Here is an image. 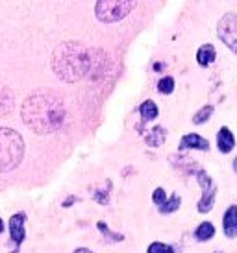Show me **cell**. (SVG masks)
I'll return each mask as SVG.
<instances>
[{
  "mask_svg": "<svg viewBox=\"0 0 237 253\" xmlns=\"http://www.w3.org/2000/svg\"><path fill=\"white\" fill-rule=\"evenodd\" d=\"M22 122L35 133H52L65 120L63 102L52 92H34L24 100L21 109Z\"/></svg>",
  "mask_w": 237,
  "mask_h": 253,
  "instance_id": "1",
  "label": "cell"
},
{
  "mask_svg": "<svg viewBox=\"0 0 237 253\" xmlns=\"http://www.w3.org/2000/svg\"><path fill=\"white\" fill-rule=\"evenodd\" d=\"M97 67L95 50L87 48L78 41H67L58 44L52 54V71L63 82H80L82 78L89 76Z\"/></svg>",
  "mask_w": 237,
  "mask_h": 253,
  "instance_id": "2",
  "label": "cell"
},
{
  "mask_svg": "<svg viewBox=\"0 0 237 253\" xmlns=\"http://www.w3.org/2000/svg\"><path fill=\"white\" fill-rule=\"evenodd\" d=\"M24 139L11 127H0V172H11L24 159Z\"/></svg>",
  "mask_w": 237,
  "mask_h": 253,
  "instance_id": "3",
  "label": "cell"
},
{
  "mask_svg": "<svg viewBox=\"0 0 237 253\" xmlns=\"http://www.w3.org/2000/svg\"><path fill=\"white\" fill-rule=\"evenodd\" d=\"M137 6V0H97L95 15L100 22L113 24L126 19Z\"/></svg>",
  "mask_w": 237,
  "mask_h": 253,
  "instance_id": "4",
  "label": "cell"
},
{
  "mask_svg": "<svg viewBox=\"0 0 237 253\" xmlns=\"http://www.w3.org/2000/svg\"><path fill=\"white\" fill-rule=\"evenodd\" d=\"M196 183L200 185V189H202V198H200V202H198V212L200 214H206L213 209V205H215V196H217V185L213 181V177L209 176L206 170H198L196 172Z\"/></svg>",
  "mask_w": 237,
  "mask_h": 253,
  "instance_id": "5",
  "label": "cell"
},
{
  "mask_svg": "<svg viewBox=\"0 0 237 253\" xmlns=\"http://www.w3.org/2000/svg\"><path fill=\"white\" fill-rule=\"evenodd\" d=\"M217 36L237 56V15L224 13L217 22Z\"/></svg>",
  "mask_w": 237,
  "mask_h": 253,
  "instance_id": "6",
  "label": "cell"
},
{
  "mask_svg": "<svg viewBox=\"0 0 237 253\" xmlns=\"http://www.w3.org/2000/svg\"><path fill=\"white\" fill-rule=\"evenodd\" d=\"M26 214L24 212H15L9 218V239L15 244V248H19L26 239Z\"/></svg>",
  "mask_w": 237,
  "mask_h": 253,
  "instance_id": "7",
  "label": "cell"
},
{
  "mask_svg": "<svg viewBox=\"0 0 237 253\" xmlns=\"http://www.w3.org/2000/svg\"><path fill=\"white\" fill-rule=\"evenodd\" d=\"M180 150H200V152H208L209 142L198 133H187L181 137Z\"/></svg>",
  "mask_w": 237,
  "mask_h": 253,
  "instance_id": "8",
  "label": "cell"
},
{
  "mask_svg": "<svg viewBox=\"0 0 237 253\" xmlns=\"http://www.w3.org/2000/svg\"><path fill=\"white\" fill-rule=\"evenodd\" d=\"M236 146V137L232 133L230 127L223 126L219 131H217V148L221 154H230Z\"/></svg>",
  "mask_w": 237,
  "mask_h": 253,
  "instance_id": "9",
  "label": "cell"
},
{
  "mask_svg": "<svg viewBox=\"0 0 237 253\" xmlns=\"http://www.w3.org/2000/svg\"><path fill=\"white\" fill-rule=\"evenodd\" d=\"M223 229L228 239L237 237V205H230L223 216Z\"/></svg>",
  "mask_w": 237,
  "mask_h": 253,
  "instance_id": "10",
  "label": "cell"
},
{
  "mask_svg": "<svg viewBox=\"0 0 237 253\" xmlns=\"http://www.w3.org/2000/svg\"><path fill=\"white\" fill-rule=\"evenodd\" d=\"M215 57H217L215 46L206 42V44H202V46L198 48V52H196V63L200 65V67H209V65L215 61Z\"/></svg>",
  "mask_w": 237,
  "mask_h": 253,
  "instance_id": "11",
  "label": "cell"
},
{
  "mask_svg": "<svg viewBox=\"0 0 237 253\" xmlns=\"http://www.w3.org/2000/svg\"><path fill=\"white\" fill-rule=\"evenodd\" d=\"M165 139H167V129H165L163 126L152 127V129L145 135V142L152 148H160L161 144L165 142Z\"/></svg>",
  "mask_w": 237,
  "mask_h": 253,
  "instance_id": "12",
  "label": "cell"
},
{
  "mask_svg": "<svg viewBox=\"0 0 237 253\" xmlns=\"http://www.w3.org/2000/svg\"><path fill=\"white\" fill-rule=\"evenodd\" d=\"M15 98L13 92L9 91L7 87H0V117H6L13 111Z\"/></svg>",
  "mask_w": 237,
  "mask_h": 253,
  "instance_id": "13",
  "label": "cell"
},
{
  "mask_svg": "<svg viewBox=\"0 0 237 253\" xmlns=\"http://www.w3.org/2000/svg\"><path fill=\"white\" fill-rule=\"evenodd\" d=\"M139 115H141V119H143V122H150V120L158 119L160 109H158L154 100H145L139 106Z\"/></svg>",
  "mask_w": 237,
  "mask_h": 253,
  "instance_id": "14",
  "label": "cell"
},
{
  "mask_svg": "<svg viewBox=\"0 0 237 253\" xmlns=\"http://www.w3.org/2000/svg\"><path fill=\"white\" fill-rule=\"evenodd\" d=\"M213 235H215V225L211 224V222H202V224L195 229V239L200 240V242H208V240H211L213 239Z\"/></svg>",
  "mask_w": 237,
  "mask_h": 253,
  "instance_id": "15",
  "label": "cell"
},
{
  "mask_svg": "<svg viewBox=\"0 0 237 253\" xmlns=\"http://www.w3.org/2000/svg\"><path fill=\"white\" fill-rule=\"evenodd\" d=\"M180 204H181V198L178 196V194H173V196L167 198L158 209H160L161 214H171V212H175L180 209Z\"/></svg>",
  "mask_w": 237,
  "mask_h": 253,
  "instance_id": "16",
  "label": "cell"
},
{
  "mask_svg": "<svg viewBox=\"0 0 237 253\" xmlns=\"http://www.w3.org/2000/svg\"><path fill=\"white\" fill-rule=\"evenodd\" d=\"M211 115H213V106L200 107V109L193 115V124H196V126H202L204 122H208V120L211 119Z\"/></svg>",
  "mask_w": 237,
  "mask_h": 253,
  "instance_id": "17",
  "label": "cell"
},
{
  "mask_svg": "<svg viewBox=\"0 0 237 253\" xmlns=\"http://www.w3.org/2000/svg\"><path fill=\"white\" fill-rule=\"evenodd\" d=\"M158 91L161 94H173L175 92V78L173 76L161 78L160 82H158Z\"/></svg>",
  "mask_w": 237,
  "mask_h": 253,
  "instance_id": "18",
  "label": "cell"
},
{
  "mask_svg": "<svg viewBox=\"0 0 237 253\" xmlns=\"http://www.w3.org/2000/svg\"><path fill=\"white\" fill-rule=\"evenodd\" d=\"M147 253H176V250L169 244H163V242H152L148 246Z\"/></svg>",
  "mask_w": 237,
  "mask_h": 253,
  "instance_id": "19",
  "label": "cell"
},
{
  "mask_svg": "<svg viewBox=\"0 0 237 253\" xmlns=\"http://www.w3.org/2000/svg\"><path fill=\"white\" fill-rule=\"evenodd\" d=\"M97 227H98V231H102L106 237H108L110 240H113V242L124 240V235H120V233H112V231H110V227H108V224H104V222H98Z\"/></svg>",
  "mask_w": 237,
  "mask_h": 253,
  "instance_id": "20",
  "label": "cell"
},
{
  "mask_svg": "<svg viewBox=\"0 0 237 253\" xmlns=\"http://www.w3.org/2000/svg\"><path fill=\"white\" fill-rule=\"evenodd\" d=\"M165 200H167V192H165V189H163V187H158V189L152 192V202L158 205V207H160V205L163 204Z\"/></svg>",
  "mask_w": 237,
  "mask_h": 253,
  "instance_id": "21",
  "label": "cell"
},
{
  "mask_svg": "<svg viewBox=\"0 0 237 253\" xmlns=\"http://www.w3.org/2000/svg\"><path fill=\"white\" fill-rule=\"evenodd\" d=\"M108 194H110V190H97V192L93 194V198H95V202H97V204L106 205L108 204V200H110Z\"/></svg>",
  "mask_w": 237,
  "mask_h": 253,
  "instance_id": "22",
  "label": "cell"
},
{
  "mask_svg": "<svg viewBox=\"0 0 237 253\" xmlns=\"http://www.w3.org/2000/svg\"><path fill=\"white\" fill-rule=\"evenodd\" d=\"M74 202H78V198L76 196H69L65 202H63V207H70V205L74 204Z\"/></svg>",
  "mask_w": 237,
  "mask_h": 253,
  "instance_id": "23",
  "label": "cell"
},
{
  "mask_svg": "<svg viewBox=\"0 0 237 253\" xmlns=\"http://www.w3.org/2000/svg\"><path fill=\"white\" fill-rule=\"evenodd\" d=\"M74 253H93L89 250V248H78V250H74Z\"/></svg>",
  "mask_w": 237,
  "mask_h": 253,
  "instance_id": "24",
  "label": "cell"
},
{
  "mask_svg": "<svg viewBox=\"0 0 237 253\" xmlns=\"http://www.w3.org/2000/svg\"><path fill=\"white\" fill-rule=\"evenodd\" d=\"M4 229H6V225H4V220L0 218V233H4Z\"/></svg>",
  "mask_w": 237,
  "mask_h": 253,
  "instance_id": "25",
  "label": "cell"
},
{
  "mask_svg": "<svg viewBox=\"0 0 237 253\" xmlns=\"http://www.w3.org/2000/svg\"><path fill=\"white\" fill-rule=\"evenodd\" d=\"M234 170H236V172H237V157H236V159H234Z\"/></svg>",
  "mask_w": 237,
  "mask_h": 253,
  "instance_id": "26",
  "label": "cell"
},
{
  "mask_svg": "<svg viewBox=\"0 0 237 253\" xmlns=\"http://www.w3.org/2000/svg\"><path fill=\"white\" fill-rule=\"evenodd\" d=\"M213 253H223V252H221V250H217V252H213Z\"/></svg>",
  "mask_w": 237,
  "mask_h": 253,
  "instance_id": "27",
  "label": "cell"
}]
</instances>
